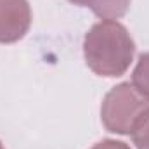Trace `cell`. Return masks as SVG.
Returning a JSON list of instances; mask_svg holds the SVG:
<instances>
[{
  "label": "cell",
  "mask_w": 149,
  "mask_h": 149,
  "mask_svg": "<svg viewBox=\"0 0 149 149\" xmlns=\"http://www.w3.org/2000/svg\"><path fill=\"white\" fill-rule=\"evenodd\" d=\"M148 108V99L132 83L125 81L106 94L101 106V120L108 132L125 135L130 134L135 120Z\"/></svg>",
  "instance_id": "cell-2"
},
{
  "label": "cell",
  "mask_w": 149,
  "mask_h": 149,
  "mask_svg": "<svg viewBox=\"0 0 149 149\" xmlns=\"http://www.w3.org/2000/svg\"><path fill=\"white\" fill-rule=\"evenodd\" d=\"M132 85L149 101V52L142 54L132 73Z\"/></svg>",
  "instance_id": "cell-5"
},
{
  "label": "cell",
  "mask_w": 149,
  "mask_h": 149,
  "mask_svg": "<svg viewBox=\"0 0 149 149\" xmlns=\"http://www.w3.org/2000/svg\"><path fill=\"white\" fill-rule=\"evenodd\" d=\"M0 149H3V146H2V142H0Z\"/></svg>",
  "instance_id": "cell-8"
},
{
  "label": "cell",
  "mask_w": 149,
  "mask_h": 149,
  "mask_svg": "<svg viewBox=\"0 0 149 149\" xmlns=\"http://www.w3.org/2000/svg\"><path fill=\"white\" fill-rule=\"evenodd\" d=\"M74 5H80V7H88L92 9V12L101 17L102 21L104 19H111L116 21L120 19L121 16L127 14L132 0H68Z\"/></svg>",
  "instance_id": "cell-4"
},
{
  "label": "cell",
  "mask_w": 149,
  "mask_h": 149,
  "mask_svg": "<svg viewBox=\"0 0 149 149\" xmlns=\"http://www.w3.org/2000/svg\"><path fill=\"white\" fill-rule=\"evenodd\" d=\"M134 54L135 43L128 30L118 21L104 19L95 23L83 40L85 63L99 76L114 78L125 74Z\"/></svg>",
  "instance_id": "cell-1"
},
{
  "label": "cell",
  "mask_w": 149,
  "mask_h": 149,
  "mask_svg": "<svg viewBox=\"0 0 149 149\" xmlns=\"http://www.w3.org/2000/svg\"><path fill=\"white\" fill-rule=\"evenodd\" d=\"M92 149H130L128 144L121 142V141H114V139H104L101 142H97Z\"/></svg>",
  "instance_id": "cell-7"
},
{
  "label": "cell",
  "mask_w": 149,
  "mask_h": 149,
  "mask_svg": "<svg viewBox=\"0 0 149 149\" xmlns=\"http://www.w3.org/2000/svg\"><path fill=\"white\" fill-rule=\"evenodd\" d=\"M31 26L28 0H0V43H16Z\"/></svg>",
  "instance_id": "cell-3"
},
{
  "label": "cell",
  "mask_w": 149,
  "mask_h": 149,
  "mask_svg": "<svg viewBox=\"0 0 149 149\" xmlns=\"http://www.w3.org/2000/svg\"><path fill=\"white\" fill-rule=\"evenodd\" d=\"M130 135L137 149H149V108L144 109L141 116L135 120Z\"/></svg>",
  "instance_id": "cell-6"
}]
</instances>
